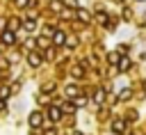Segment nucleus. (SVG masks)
<instances>
[{
    "label": "nucleus",
    "mask_w": 146,
    "mask_h": 135,
    "mask_svg": "<svg viewBox=\"0 0 146 135\" xmlns=\"http://www.w3.org/2000/svg\"><path fill=\"white\" fill-rule=\"evenodd\" d=\"M64 110H66V112H75V105H71V103H64Z\"/></svg>",
    "instance_id": "obj_13"
},
{
    "label": "nucleus",
    "mask_w": 146,
    "mask_h": 135,
    "mask_svg": "<svg viewBox=\"0 0 146 135\" xmlns=\"http://www.w3.org/2000/svg\"><path fill=\"white\" fill-rule=\"evenodd\" d=\"M78 18H80V21H84V23H87V21H91V14H89V11H87V9H78Z\"/></svg>",
    "instance_id": "obj_5"
},
{
    "label": "nucleus",
    "mask_w": 146,
    "mask_h": 135,
    "mask_svg": "<svg viewBox=\"0 0 146 135\" xmlns=\"http://www.w3.org/2000/svg\"><path fill=\"white\" fill-rule=\"evenodd\" d=\"M73 135H80V133H73Z\"/></svg>",
    "instance_id": "obj_22"
},
{
    "label": "nucleus",
    "mask_w": 146,
    "mask_h": 135,
    "mask_svg": "<svg viewBox=\"0 0 146 135\" xmlns=\"http://www.w3.org/2000/svg\"><path fill=\"white\" fill-rule=\"evenodd\" d=\"M27 2H30V0H16V5H18V7H25Z\"/></svg>",
    "instance_id": "obj_18"
},
{
    "label": "nucleus",
    "mask_w": 146,
    "mask_h": 135,
    "mask_svg": "<svg viewBox=\"0 0 146 135\" xmlns=\"http://www.w3.org/2000/svg\"><path fill=\"white\" fill-rule=\"evenodd\" d=\"M103 98H105V92L98 89V92H96V103H103Z\"/></svg>",
    "instance_id": "obj_11"
},
{
    "label": "nucleus",
    "mask_w": 146,
    "mask_h": 135,
    "mask_svg": "<svg viewBox=\"0 0 146 135\" xmlns=\"http://www.w3.org/2000/svg\"><path fill=\"white\" fill-rule=\"evenodd\" d=\"M39 46H41V48H46V46H48V39H43V37H41V39H39Z\"/></svg>",
    "instance_id": "obj_16"
},
{
    "label": "nucleus",
    "mask_w": 146,
    "mask_h": 135,
    "mask_svg": "<svg viewBox=\"0 0 146 135\" xmlns=\"http://www.w3.org/2000/svg\"><path fill=\"white\" fill-rule=\"evenodd\" d=\"M2 108H5V101H2V98H0V110H2Z\"/></svg>",
    "instance_id": "obj_20"
},
{
    "label": "nucleus",
    "mask_w": 146,
    "mask_h": 135,
    "mask_svg": "<svg viewBox=\"0 0 146 135\" xmlns=\"http://www.w3.org/2000/svg\"><path fill=\"white\" fill-rule=\"evenodd\" d=\"M144 92H146V82H144Z\"/></svg>",
    "instance_id": "obj_21"
},
{
    "label": "nucleus",
    "mask_w": 146,
    "mask_h": 135,
    "mask_svg": "<svg viewBox=\"0 0 146 135\" xmlns=\"http://www.w3.org/2000/svg\"><path fill=\"white\" fill-rule=\"evenodd\" d=\"M46 135H55V130H52V128H48V130H46Z\"/></svg>",
    "instance_id": "obj_19"
},
{
    "label": "nucleus",
    "mask_w": 146,
    "mask_h": 135,
    "mask_svg": "<svg viewBox=\"0 0 146 135\" xmlns=\"http://www.w3.org/2000/svg\"><path fill=\"white\" fill-rule=\"evenodd\" d=\"M48 117H50V121H57V119H59V117H62V110H59V108H55V105H52V108H50V110H48Z\"/></svg>",
    "instance_id": "obj_3"
},
{
    "label": "nucleus",
    "mask_w": 146,
    "mask_h": 135,
    "mask_svg": "<svg viewBox=\"0 0 146 135\" xmlns=\"http://www.w3.org/2000/svg\"><path fill=\"white\" fill-rule=\"evenodd\" d=\"M0 96H2V98H7V96H9V89H7V87H2V89H0Z\"/></svg>",
    "instance_id": "obj_14"
},
{
    "label": "nucleus",
    "mask_w": 146,
    "mask_h": 135,
    "mask_svg": "<svg viewBox=\"0 0 146 135\" xmlns=\"http://www.w3.org/2000/svg\"><path fill=\"white\" fill-rule=\"evenodd\" d=\"M119 69H121V71H128V69H130V59H121Z\"/></svg>",
    "instance_id": "obj_9"
},
{
    "label": "nucleus",
    "mask_w": 146,
    "mask_h": 135,
    "mask_svg": "<svg viewBox=\"0 0 146 135\" xmlns=\"http://www.w3.org/2000/svg\"><path fill=\"white\" fill-rule=\"evenodd\" d=\"M27 62H30V66H39L41 64V55L39 53H30L27 55Z\"/></svg>",
    "instance_id": "obj_2"
},
{
    "label": "nucleus",
    "mask_w": 146,
    "mask_h": 135,
    "mask_svg": "<svg viewBox=\"0 0 146 135\" xmlns=\"http://www.w3.org/2000/svg\"><path fill=\"white\" fill-rule=\"evenodd\" d=\"M14 41H16V34H14L11 30H5V32H2V43H7V46H11Z\"/></svg>",
    "instance_id": "obj_1"
},
{
    "label": "nucleus",
    "mask_w": 146,
    "mask_h": 135,
    "mask_svg": "<svg viewBox=\"0 0 146 135\" xmlns=\"http://www.w3.org/2000/svg\"><path fill=\"white\" fill-rule=\"evenodd\" d=\"M128 96H130V89H123V92H121V96H119V98H121V101H125V98H128Z\"/></svg>",
    "instance_id": "obj_12"
},
{
    "label": "nucleus",
    "mask_w": 146,
    "mask_h": 135,
    "mask_svg": "<svg viewBox=\"0 0 146 135\" xmlns=\"http://www.w3.org/2000/svg\"><path fill=\"white\" fill-rule=\"evenodd\" d=\"M112 130H114V133H119V135H121V133H123V130H125V126H123V121H114V124H112Z\"/></svg>",
    "instance_id": "obj_7"
},
{
    "label": "nucleus",
    "mask_w": 146,
    "mask_h": 135,
    "mask_svg": "<svg viewBox=\"0 0 146 135\" xmlns=\"http://www.w3.org/2000/svg\"><path fill=\"white\" fill-rule=\"evenodd\" d=\"M52 41L59 46V43H64L66 41V37H64V32H52Z\"/></svg>",
    "instance_id": "obj_6"
},
{
    "label": "nucleus",
    "mask_w": 146,
    "mask_h": 135,
    "mask_svg": "<svg viewBox=\"0 0 146 135\" xmlns=\"http://www.w3.org/2000/svg\"><path fill=\"white\" fill-rule=\"evenodd\" d=\"M66 94H68V96H75V94H78V87H75V85H68V87H66Z\"/></svg>",
    "instance_id": "obj_10"
},
{
    "label": "nucleus",
    "mask_w": 146,
    "mask_h": 135,
    "mask_svg": "<svg viewBox=\"0 0 146 135\" xmlns=\"http://www.w3.org/2000/svg\"><path fill=\"white\" fill-rule=\"evenodd\" d=\"M73 76H78V78H80V76H82V69H80V66H75V69H73Z\"/></svg>",
    "instance_id": "obj_17"
},
{
    "label": "nucleus",
    "mask_w": 146,
    "mask_h": 135,
    "mask_svg": "<svg viewBox=\"0 0 146 135\" xmlns=\"http://www.w3.org/2000/svg\"><path fill=\"white\" fill-rule=\"evenodd\" d=\"M66 2V7H78V0H64Z\"/></svg>",
    "instance_id": "obj_15"
},
{
    "label": "nucleus",
    "mask_w": 146,
    "mask_h": 135,
    "mask_svg": "<svg viewBox=\"0 0 146 135\" xmlns=\"http://www.w3.org/2000/svg\"><path fill=\"white\" fill-rule=\"evenodd\" d=\"M30 126H34V128L41 126V114H39V112H32V114H30Z\"/></svg>",
    "instance_id": "obj_4"
},
{
    "label": "nucleus",
    "mask_w": 146,
    "mask_h": 135,
    "mask_svg": "<svg viewBox=\"0 0 146 135\" xmlns=\"http://www.w3.org/2000/svg\"><path fill=\"white\" fill-rule=\"evenodd\" d=\"M25 30H27V32H34V30H36V21H32V18L25 21Z\"/></svg>",
    "instance_id": "obj_8"
}]
</instances>
